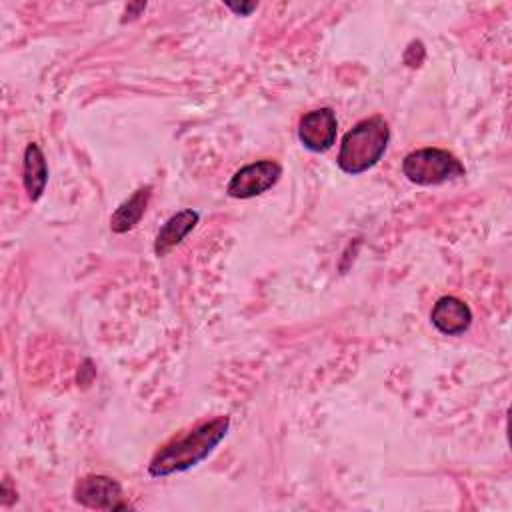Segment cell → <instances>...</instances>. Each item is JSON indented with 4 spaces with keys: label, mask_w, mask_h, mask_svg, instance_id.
Wrapping results in <instances>:
<instances>
[{
    "label": "cell",
    "mask_w": 512,
    "mask_h": 512,
    "mask_svg": "<svg viewBox=\"0 0 512 512\" xmlns=\"http://www.w3.org/2000/svg\"><path fill=\"white\" fill-rule=\"evenodd\" d=\"M430 322L444 336H460L472 324V310L456 296H442L432 306Z\"/></svg>",
    "instance_id": "52a82bcc"
},
{
    "label": "cell",
    "mask_w": 512,
    "mask_h": 512,
    "mask_svg": "<svg viewBox=\"0 0 512 512\" xmlns=\"http://www.w3.org/2000/svg\"><path fill=\"white\" fill-rule=\"evenodd\" d=\"M152 194V186H140L130 198H126L110 216V230L114 234H126L128 230H132L144 216L148 200Z\"/></svg>",
    "instance_id": "30bf717a"
},
{
    "label": "cell",
    "mask_w": 512,
    "mask_h": 512,
    "mask_svg": "<svg viewBox=\"0 0 512 512\" xmlns=\"http://www.w3.org/2000/svg\"><path fill=\"white\" fill-rule=\"evenodd\" d=\"M404 176L418 186H438L466 174L464 164L444 148H418L402 160Z\"/></svg>",
    "instance_id": "3957f363"
},
{
    "label": "cell",
    "mask_w": 512,
    "mask_h": 512,
    "mask_svg": "<svg viewBox=\"0 0 512 512\" xmlns=\"http://www.w3.org/2000/svg\"><path fill=\"white\" fill-rule=\"evenodd\" d=\"M224 6H226L228 10H232L234 14H238V16H250V14L258 8V4H256V2H240V4L226 2Z\"/></svg>",
    "instance_id": "8fae6325"
},
{
    "label": "cell",
    "mask_w": 512,
    "mask_h": 512,
    "mask_svg": "<svg viewBox=\"0 0 512 512\" xmlns=\"http://www.w3.org/2000/svg\"><path fill=\"white\" fill-rule=\"evenodd\" d=\"M74 500L80 506L94 510H122L128 504L122 500V486L116 478L104 474H88L74 486Z\"/></svg>",
    "instance_id": "5b68a950"
},
{
    "label": "cell",
    "mask_w": 512,
    "mask_h": 512,
    "mask_svg": "<svg viewBox=\"0 0 512 512\" xmlns=\"http://www.w3.org/2000/svg\"><path fill=\"white\" fill-rule=\"evenodd\" d=\"M282 176V166L274 160H256L234 172L226 192L230 198L248 200L270 190Z\"/></svg>",
    "instance_id": "277c9868"
},
{
    "label": "cell",
    "mask_w": 512,
    "mask_h": 512,
    "mask_svg": "<svg viewBox=\"0 0 512 512\" xmlns=\"http://www.w3.org/2000/svg\"><path fill=\"white\" fill-rule=\"evenodd\" d=\"M230 430L228 416H216L206 420L186 432L182 438L166 444L162 450L154 454L148 464V474L152 478H164L170 474L186 472L206 460L216 446L226 438Z\"/></svg>",
    "instance_id": "6da1fadb"
},
{
    "label": "cell",
    "mask_w": 512,
    "mask_h": 512,
    "mask_svg": "<svg viewBox=\"0 0 512 512\" xmlns=\"http://www.w3.org/2000/svg\"><path fill=\"white\" fill-rule=\"evenodd\" d=\"M22 180L26 194L32 202L40 200L44 194V188L48 184V164L44 158L42 148L36 142H30L24 150V162H22Z\"/></svg>",
    "instance_id": "9c48e42d"
},
{
    "label": "cell",
    "mask_w": 512,
    "mask_h": 512,
    "mask_svg": "<svg viewBox=\"0 0 512 512\" xmlns=\"http://www.w3.org/2000/svg\"><path fill=\"white\" fill-rule=\"evenodd\" d=\"M390 142V126L382 116H370L356 122L340 142L338 168L346 174H362L374 168Z\"/></svg>",
    "instance_id": "7a4b0ae2"
},
{
    "label": "cell",
    "mask_w": 512,
    "mask_h": 512,
    "mask_svg": "<svg viewBox=\"0 0 512 512\" xmlns=\"http://www.w3.org/2000/svg\"><path fill=\"white\" fill-rule=\"evenodd\" d=\"M200 222V214L192 208L180 210L176 214H172L158 230L156 240H154V254L158 258L166 256L170 250H174Z\"/></svg>",
    "instance_id": "ba28073f"
},
{
    "label": "cell",
    "mask_w": 512,
    "mask_h": 512,
    "mask_svg": "<svg viewBox=\"0 0 512 512\" xmlns=\"http://www.w3.org/2000/svg\"><path fill=\"white\" fill-rule=\"evenodd\" d=\"M338 120L332 108H316L306 112L298 122V140L310 152L322 154L336 142Z\"/></svg>",
    "instance_id": "8992f818"
}]
</instances>
